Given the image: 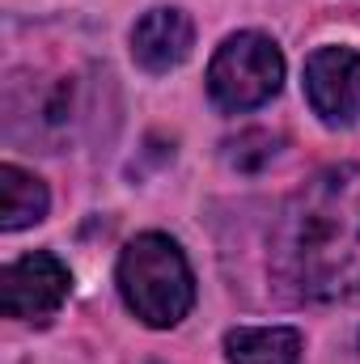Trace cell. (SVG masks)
<instances>
[{"mask_svg": "<svg viewBox=\"0 0 360 364\" xmlns=\"http://www.w3.org/2000/svg\"><path fill=\"white\" fill-rule=\"evenodd\" d=\"M119 292L144 326H179L195 305V275L166 233H140L119 255Z\"/></svg>", "mask_w": 360, "mask_h": 364, "instance_id": "2", "label": "cell"}, {"mask_svg": "<svg viewBox=\"0 0 360 364\" xmlns=\"http://www.w3.org/2000/svg\"><path fill=\"white\" fill-rule=\"evenodd\" d=\"M73 275L51 250H34L13 259L0 272V309L17 322H47L68 301Z\"/></svg>", "mask_w": 360, "mask_h": 364, "instance_id": "5", "label": "cell"}, {"mask_svg": "<svg viewBox=\"0 0 360 364\" xmlns=\"http://www.w3.org/2000/svg\"><path fill=\"white\" fill-rule=\"evenodd\" d=\"M301 335L292 326H238L225 335L229 364H301Z\"/></svg>", "mask_w": 360, "mask_h": 364, "instance_id": "8", "label": "cell"}, {"mask_svg": "<svg viewBox=\"0 0 360 364\" xmlns=\"http://www.w3.org/2000/svg\"><path fill=\"white\" fill-rule=\"evenodd\" d=\"M4 123L13 140L43 144V153L68 149L77 127L85 123L81 81L77 77H47V81L13 77L4 90Z\"/></svg>", "mask_w": 360, "mask_h": 364, "instance_id": "3", "label": "cell"}, {"mask_svg": "<svg viewBox=\"0 0 360 364\" xmlns=\"http://www.w3.org/2000/svg\"><path fill=\"white\" fill-rule=\"evenodd\" d=\"M268 267L292 301L360 296V166H331L288 195L271 225Z\"/></svg>", "mask_w": 360, "mask_h": 364, "instance_id": "1", "label": "cell"}, {"mask_svg": "<svg viewBox=\"0 0 360 364\" xmlns=\"http://www.w3.org/2000/svg\"><path fill=\"white\" fill-rule=\"evenodd\" d=\"M47 186L34 178L30 170L21 166H0V229L4 233H17V229H30L47 216Z\"/></svg>", "mask_w": 360, "mask_h": 364, "instance_id": "9", "label": "cell"}, {"mask_svg": "<svg viewBox=\"0 0 360 364\" xmlns=\"http://www.w3.org/2000/svg\"><path fill=\"white\" fill-rule=\"evenodd\" d=\"M284 85V55L268 34H233L208 64V93L221 110L242 114L271 102Z\"/></svg>", "mask_w": 360, "mask_h": 364, "instance_id": "4", "label": "cell"}, {"mask_svg": "<svg viewBox=\"0 0 360 364\" xmlns=\"http://www.w3.org/2000/svg\"><path fill=\"white\" fill-rule=\"evenodd\" d=\"M195 26L182 9H149L132 30V60L144 73H170L191 55Z\"/></svg>", "mask_w": 360, "mask_h": 364, "instance_id": "7", "label": "cell"}, {"mask_svg": "<svg viewBox=\"0 0 360 364\" xmlns=\"http://www.w3.org/2000/svg\"><path fill=\"white\" fill-rule=\"evenodd\" d=\"M305 97L314 114L331 127H344L360 114V51L318 47L305 60Z\"/></svg>", "mask_w": 360, "mask_h": 364, "instance_id": "6", "label": "cell"}]
</instances>
